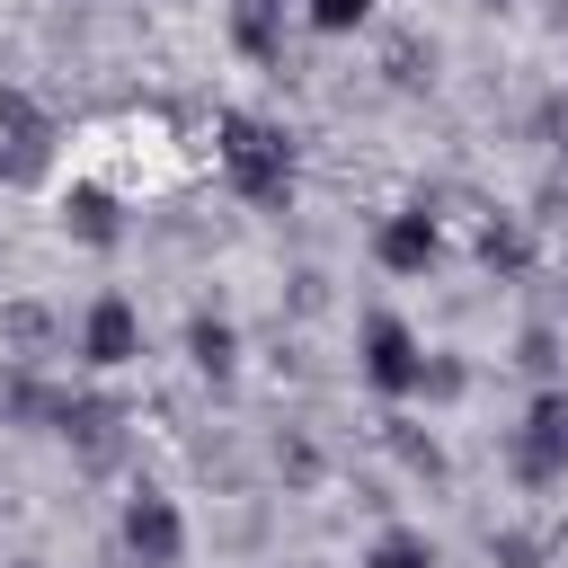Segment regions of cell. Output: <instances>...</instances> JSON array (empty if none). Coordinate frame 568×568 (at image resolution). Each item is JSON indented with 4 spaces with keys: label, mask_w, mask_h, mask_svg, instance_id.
I'll return each instance as SVG.
<instances>
[{
    "label": "cell",
    "mask_w": 568,
    "mask_h": 568,
    "mask_svg": "<svg viewBox=\"0 0 568 568\" xmlns=\"http://www.w3.org/2000/svg\"><path fill=\"white\" fill-rule=\"evenodd\" d=\"M222 160H231V178H240L248 195H275V186H284V142H275L266 124H231V133H222Z\"/></svg>",
    "instance_id": "6da1fadb"
},
{
    "label": "cell",
    "mask_w": 568,
    "mask_h": 568,
    "mask_svg": "<svg viewBox=\"0 0 568 568\" xmlns=\"http://www.w3.org/2000/svg\"><path fill=\"white\" fill-rule=\"evenodd\" d=\"M559 470H568V399H541L524 435V479H559Z\"/></svg>",
    "instance_id": "7a4b0ae2"
},
{
    "label": "cell",
    "mask_w": 568,
    "mask_h": 568,
    "mask_svg": "<svg viewBox=\"0 0 568 568\" xmlns=\"http://www.w3.org/2000/svg\"><path fill=\"white\" fill-rule=\"evenodd\" d=\"M373 382H382V390H408V382H417V346H408L399 320H373Z\"/></svg>",
    "instance_id": "3957f363"
},
{
    "label": "cell",
    "mask_w": 568,
    "mask_h": 568,
    "mask_svg": "<svg viewBox=\"0 0 568 568\" xmlns=\"http://www.w3.org/2000/svg\"><path fill=\"white\" fill-rule=\"evenodd\" d=\"M133 355V311L124 302H98L89 311V364H124Z\"/></svg>",
    "instance_id": "277c9868"
},
{
    "label": "cell",
    "mask_w": 568,
    "mask_h": 568,
    "mask_svg": "<svg viewBox=\"0 0 568 568\" xmlns=\"http://www.w3.org/2000/svg\"><path fill=\"white\" fill-rule=\"evenodd\" d=\"M124 532H133V550H142V559H151V568H160V559H178V515H169V506H160V497H142V506H133V524H124Z\"/></svg>",
    "instance_id": "5b68a950"
},
{
    "label": "cell",
    "mask_w": 568,
    "mask_h": 568,
    "mask_svg": "<svg viewBox=\"0 0 568 568\" xmlns=\"http://www.w3.org/2000/svg\"><path fill=\"white\" fill-rule=\"evenodd\" d=\"M382 257H390V266H426V257H435V231H426V222H399V231L382 240Z\"/></svg>",
    "instance_id": "8992f818"
},
{
    "label": "cell",
    "mask_w": 568,
    "mask_h": 568,
    "mask_svg": "<svg viewBox=\"0 0 568 568\" xmlns=\"http://www.w3.org/2000/svg\"><path fill=\"white\" fill-rule=\"evenodd\" d=\"M364 9H373V0H311V18H320V27H355Z\"/></svg>",
    "instance_id": "52a82bcc"
},
{
    "label": "cell",
    "mask_w": 568,
    "mask_h": 568,
    "mask_svg": "<svg viewBox=\"0 0 568 568\" xmlns=\"http://www.w3.org/2000/svg\"><path fill=\"white\" fill-rule=\"evenodd\" d=\"M559 568H568V550H559Z\"/></svg>",
    "instance_id": "ba28073f"
}]
</instances>
